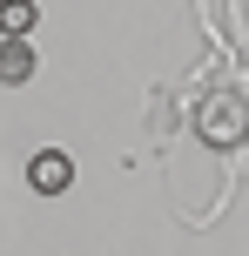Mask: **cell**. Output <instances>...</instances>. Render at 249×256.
<instances>
[{
  "label": "cell",
  "mask_w": 249,
  "mask_h": 256,
  "mask_svg": "<svg viewBox=\"0 0 249 256\" xmlns=\"http://www.w3.org/2000/svg\"><path fill=\"white\" fill-rule=\"evenodd\" d=\"M40 20V7L34 0H0V34L7 40H27V27Z\"/></svg>",
  "instance_id": "3957f363"
},
{
  "label": "cell",
  "mask_w": 249,
  "mask_h": 256,
  "mask_svg": "<svg viewBox=\"0 0 249 256\" xmlns=\"http://www.w3.org/2000/svg\"><path fill=\"white\" fill-rule=\"evenodd\" d=\"M0 81H7V88L34 81V48H27V40H7V48H0Z\"/></svg>",
  "instance_id": "7a4b0ae2"
},
{
  "label": "cell",
  "mask_w": 249,
  "mask_h": 256,
  "mask_svg": "<svg viewBox=\"0 0 249 256\" xmlns=\"http://www.w3.org/2000/svg\"><path fill=\"white\" fill-rule=\"evenodd\" d=\"M27 182H34V189H40V196H61V189H67V182H74V162H67V155H61V148H40V155H34V162H27Z\"/></svg>",
  "instance_id": "6da1fadb"
}]
</instances>
